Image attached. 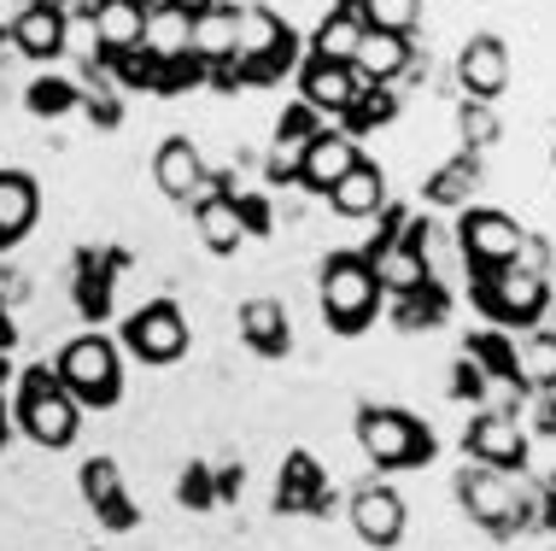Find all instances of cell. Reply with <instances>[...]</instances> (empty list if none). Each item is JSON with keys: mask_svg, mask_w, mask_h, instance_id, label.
<instances>
[{"mask_svg": "<svg viewBox=\"0 0 556 551\" xmlns=\"http://www.w3.org/2000/svg\"><path fill=\"white\" fill-rule=\"evenodd\" d=\"M457 499H463V511H469V523L486 528V534H498V540L533 528V493L516 481V469L469 464L457 475Z\"/></svg>", "mask_w": 556, "mask_h": 551, "instance_id": "cell-1", "label": "cell"}, {"mask_svg": "<svg viewBox=\"0 0 556 551\" xmlns=\"http://www.w3.org/2000/svg\"><path fill=\"white\" fill-rule=\"evenodd\" d=\"M12 416H18V428H24L36 446H48V452L71 446V440H77V428H83V405L71 399V387L59 381L48 364H29L24 376H18Z\"/></svg>", "mask_w": 556, "mask_h": 551, "instance_id": "cell-2", "label": "cell"}, {"mask_svg": "<svg viewBox=\"0 0 556 551\" xmlns=\"http://www.w3.org/2000/svg\"><path fill=\"white\" fill-rule=\"evenodd\" d=\"M317 305H323V323L334 335L369 329L375 305H381V281H375L364 252H328V259H323V281H317Z\"/></svg>", "mask_w": 556, "mask_h": 551, "instance_id": "cell-3", "label": "cell"}, {"mask_svg": "<svg viewBox=\"0 0 556 551\" xmlns=\"http://www.w3.org/2000/svg\"><path fill=\"white\" fill-rule=\"evenodd\" d=\"M357 446L375 469H416L433 458V435L399 405H364L357 411Z\"/></svg>", "mask_w": 556, "mask_h": 551, "instance_id": "cell-4", "label": "cell"}, {"mask_svg": "<svg viewBox=\"0 0 556 551\" xmlns=\"http://www.w3.org/2000/svg\"><path fill=\"white\" fill-rule=\"evenodd\" d=\"M475 305L486 311V323H504V329H521V323H539L551 305L545 271H528V264H498V271H480L475 276Z\"/></svg>", "mask_w": 556, "mask_h": 551, "instance_id": "cell-5", "label": "cell"}, {"mask_svg": "<svg viewBox=\"0 0 556 551\" xmlns=\"http://www.w3.org/2000/svg\"><path fill=\"white\" fill-rule=\"evenodd\" d=\"M53 376L71 387V399L77 405H112L117 393H124V359H117V347L106 335H77L59 347V364Z\"/></svg>", "mask_w": 556, "mask_h": 551, "instance_id": "cell-6", "label": "cell"}, {"mask_svg": "<svg viewBox=\"0 0 556 551\" xmlns=\"http://www.w3.org/2000/svg\"><path fill=\"white\" fill-rule=\"evenodd\" d=\"M188 340H193L188 311L176 305V300H147V305H135V311H129V323H124V347H129V359H135V364H153V370L182 364Z\"/></svg>", "mask_w": 556, "mask_h": 551, "instance_id": "cell-7", "label": "cell"}, {"mask_svg": "<svg viewBox=\"0 0 556 551\" xmlns=\"http://www.w3.org/2000/svg\"><path fill=\"white\" fill-rule=\"evenodd\" d=\"M521 223L498 212V205H480V212H463V223L451 229V241H457V259L469 264V271H498V264H509L521 252Z\"/></svg>", "mask_w": 556, "mask_h": 551, "instance_id": "cell-8", "label": "cell"}, {"mask_svg": "<svg viewBox=\"0 0 556 551\" xmlns=\"http://www.w3.org/2000/svg\"><path fill=\"white\" fill-rule=\"evenodd\" d=\"M463 446H469L475 464H492V469H521L528 464V428L509 405H486L469 416L463 428Z\"/></svg>", "mask_w": 556, "mask_h": 551, "instance_id": "cell-9", "label": "cell"}, {"mask_svg": "<svg viewBox=\"0 0 556 551\" xmlns=\"http://www.w3.org/2000/svg\"><path fill=\"white\" fill-rule=\"evenodd\" d=\"M153 183H159L164 200L193 205L200 193H212V188H217V176H212V165H205L200 141L170 136V141H159V153H153Z\"/></svg>", "mask_w": 556, "mask_h": 551, "instance_id": "cell-10", "label": "cell"}, {"mask_svg": "<svg viewBox=\"0 0 556 551\" xmlns=\"http://www.w3.org/2000/svg\"><path fill=\"white\" fill-rule=\"evenodd\" d=\"M364 88L369 83L352 65H340V59H305V71H299V100L317 117H352Z\"/></svg>", "mask_w": 556, "mask_h": 551, "instance_id": "cell-11", "label": "cell"}, {"mask_svg": "<svg viewBox=\"0 0 556 551\" xmlns=\"http://www.w3.org/2000/svg\"><path fill=\"white\" fill-rule=\"evenodd\" d=\"M369 271H375V281H381V293H393V300H404V293H416V288H428V259L416 252V241L404 229H393V235H381L369 252Z\"/></svg>", "mask_w": 556, "mask_h": 551, "instance_id": "cell-12", "label": "cell"}, {"mask_svg": "<svg viewBox=\"0 0 556 551\" xmlns=\"http://www.w3.org/2000/svg\"><path fill=\"white\" fill-rule=\"evenodd\" d=\"M193 235H200L205 252H240V241L252 235L247 212H240V193L223 188V183L212 193H200V200H193Z\"/></svg>", "mask_w": 556, "mask_h": 551, "instance_id": "cell-13", "label": "cell"}, {"mask_svg": "<svg viewBox=\"0 0 556 551\" xmlns=\"http://www.w3.org/2000/svg\"><path fill=\"white\" fill-rule=\"evenodd\" d=\"M457 88L469 100H498L509 88V48L498 36H469L457 53Z\"/></svg>", "mask_w": 556, "mask_h": 551, "instance_id": "cell-14", "label": "cell"}, {"mask_svg": "<svg viewBox=\"0 0 556 551\" xmlns=\"http://www.w3.org/2000/svg\"><path fill=\"white\" fill-rule=\"evenodd\" d=\"M345 516H352V528H357V540H364V546H399L404 540V499L387 481L357 487Z\"/></svg>", "mask_w": 556, "mask_h": 551, "instance_id": "cell-15", "label": "cell"}, {"mask_svg": "<svg viewBox=\"0 0 556 551\" xmlns=\"http://www.w3.org/2000/svg\"><path fill=\"white\" fill-rule=\"evenodd\" d=\"M357 159H364V153H357L352 129H317L311 147H305V165H299V183H305L311 193H328L345 171L357 165Z\"/></svg>", "mask_w": 556, "mask_h": 551, "instance_id": "cell-16", "label": "cell"}, {"mask_svg": "<svg viewBox=\"0 0 556 551\" xmlns=\"http://www.w3.org/2000/svg\"><path fill=\"white\" fill-rule=\"evenodd\" d=\"M77 487H83L88 511H94L106 528H135V504L124 493V469H117L112 458H88L83 475H77Z\"/></svg>", "mask_w": 556, "mask_h": 551, "instance_id": "cell-17", "label": "cell"}, {"mask_svg": "<svg viewBox=\"0 0 556 551\" xmlns=\"http://www.w3.org/2000/svg\"><path fill=\"white\" fill-rule=\"evenodd\" d=\"M323 200L334 205L340 217H375V212H387V205H393V188H387V171H381V165L357 159V165L345 171L340 183L323 193Z\"/></svg>", "mask_w": 556, "mask_h": 551, "instance_id": "cell-18", "label": "cell"}, {"mask_svg": "<svg viewBox=\"0 0 556 551\" xmlns=\"http://www.w3.org/2000/svg\"><path fill=\"white\" fill-rule=\"evenodd\" d=\"M410 65H416V41L387 36V29H364V41L352 53V71L364 83H399V77H410Z\"/></svg>", "mask_w": 556, "mask_h": 551, "instance_id": "cell-19", "label": "cell"}, {"mask_svg": "<svg viewBox=\"0 0 556 551\" xmlns=\"http://www.w3.org/2000/svg\"><path fill=\"white\" fill-rule=\"evenodd\" d=\"M317 112L311 107H293V112H281V124H276V141H269V159H264V171H269V183H299V165H305V147L311 136H317Z\"/></svg>", "mask_w": 556, "mask_h": 551, "instance_id": "cell-20", "label": "cell"}, {"mask_svg": "<svg viewBox=\"0 0 556 551\" xmlns=\"http://www.w3.org/2000/svg\"><path fill=\"white\" fill-rule=\"evenodd\" d=\"M235 323H240V340H247L258 359H281V352L293 347V317L281 300H247L235 311Z\"/></svg>", "mask_w": 556, "mask_h": 551, "instance_id": "cell-21", "label": "cell"}, {"mask_svg": "<svg viewBox=\"0 0 556 551\" xmlns=\"http://www.w3.org/2000/svg\"><path fill=\"white\" fill-rule=\"evenodd\" d=\"M509 387L521 393H551L556 387V335L528 329L521 340H509Z\"/></svg>", "mask_w": 556, "mask_h": 551, "instance_id": "cell-22", "label": "cell"}, {"mask_svg": "<svg viewBox=\"0 0 556 551\" xmlns=\"http://www.w3.org/2000/svg\"><path fill=\"white\" fill-rule=\"evenodd\" d=\"M188 36H193V12L170 7V0L147 7V24H141V53L153 59V65H182V59H188Z\"/></svg>", "mask_w": 556, "mask_h": 551, "instance_id": "cell-23", "label": "cell"}, {"mask_svg": "<svg viewBox=\"0 0 556 551\" xmlns=\"http://www.w3.org/2000/svg\"><path fill=\"white\" fill-rule=\"evenodd\" d=\"M88 18H94V36H100L106 65H112V59H124V53H141V24H147L141 0H100Z\"/></svg>", "mask_w": 556, "mask_h": 551, "instance_id": "cell-24", "label": "cell"}, {"mask_svg": "<svg viewBox=\"0 0 556 551\" xmlns=\"http://www.w3.org/2000/svg\"><path fill=\"white\" fill-rule=\"evenodd\" d=\"M41 217V193L36 176L24 171H0V247H18Z\"/></svg>", "mask_w": 556, "mask_h": 551, "instance_id": "cell-25", "label": "cell"}, {"mask_svg": "<svg viewBox=\"0 0 556 551\" xmlns=\"http://www.w3.org/2000/svg\"><path fill=\"white\" fill-rule=\"evenodd\" d=\"M276 511H328V481L311 452H293L276 481Z\"/></svg>", "mask_w": 556, "mask_h": 551, "instance_id": "cell-26", "label": "cell"}, {"mask_svg": "<svg viewBox=\"0 0 556 551\" xmlns=\"http://www.w3.org/2000/svg\"><path fill=\"white\" fill-rule=\"evenodd\" d=\"M12 48H18L24 59H59L65 53V7H36L29 0V12L18 18V29H12Z\"/></svg>", "mask_w": 556, "mask_h": 551, "instance_id": "cell-27", "label": "cell"}, {"mask_svg": "<svg viewBox=\"0 0 556 551\" xmlns=\"http://www.w3.org/2000/svg\"><path fill=\"white\" fill-rule=\"evenodd\" d=\"M235 36H240V18H235V12H223V7L193 12L188 59H193V65H229V59H235Z\"/></svg>", "mask_w": 556, "mask_h": 551, "instance_id": "cell-28", "label": "cell"}, {"mask_svg": "<svg viewBox=\"0 0 556 551\" xmlns=\"http://www.w3.org/2000/svg\"><path fill=\"white\" fill-rule=\"evenodd\" d=\"M475 188H480V159L457 153L428 176V205H451L457 212V205H475Z\"/></svg>", "mask_w": 556, "mask_h": 551, "instance_id": "cell-29", "label": "cell"}, {"mask_svg": "<svg viewBox=\"0 0 556 551\" xmlns=\"http://www.w3.org/2000/svg\"><path fill=\"white\" fill-rule=\"evenodd\" d=\"M357 41H364V18H357L352 7H334L317 24V36H311V59H340V65H352Z\"/></svg>", "mask_w": 556, "mask_h": 551, "instance_id": "cell-30", "label": "cell"}, {"mask_svg": "<svg viewBox=\"0 0 556 551\" xmlns=\"http://www.w3.org/2000/svg\"><path fill=\"white\" fill-rule=\"evenodd\" d=\"M364 18V29H387V36H416L422 24V0H345Z\"/></svg>", "mask_w": 556, "mask_h": 551, "instance_id": "cell-31", "label": "cell"}, {"mask_svg": "<svg viewBox=\"0 0 556 551\" xmlns=\"http://www.w3.org/2000/svg\"><path fill=\"white\" fill-rule=\"evenodd\" d=\"M393 317H399V329H440L445 323V281H428V288L404 293Z\"/></svg>", "mask_w": 556, "mask_h": 551, "instance_id": "cell-32", "label": "cell"}, {"mask_svg": "<svg viewBox=\"0 0 556 551\" xmlns=\"http://www.w3.org/2000/svg\"><path fill=\"white\" fill-rule=\"evenodd\" d=\"M399 117V95H393V83H369L364 95H357V107H352V136H364V129H381V124H393Z\"/></svg>", "mask_w": 556, "mask_h": 551, "instance_id": "cell-33", "label": "cell"}, {"mask_svg": "<svg viewBox=\"0 0 556 551\" xmlns=\"http://www.w3.org/2000/svg\"><path fill=\"white\" fill-rule=\"evenodd\" d=\"M457 136L469 141V153H480V147H492L504 136V124H498V112H492V100H469L457 117Z\"/></svg>", "mask_w": 556, "mask_h": 551, "instance_id": "cell-34", "label": "cell"}, {"mask_svg": "<svg viewBox=\"0 0 556 551\" xmlns=\"http://www.w3.org/2000/svg\"><path fill=\"white\" fill-rule=\"evenodd\" d=\"M65 53H71V59H83L88 71L106 65V53H100V36H94V18H88V12H77V18L65 12Z\"/></svg>", "mask_w": 556, "mask_h": 551, "instance_id": "cell-35", "label": "cell"}, {"mask_svg": "<svg viewBox=\"0 0 556 551\" xmlns=\"http://www.w3.org/2000/svg\"><path fill=\"white\" fill-rule=\"evenodd\" d=\"M24 100H29V112L48 117V112H71V107H77V88H71L65 77H36Z\"/></svg>", "mask_w": 556, "mask_h": 551, "instance_id": "cell-36", "label": "cell"}, {"mask_svg": "<svg viewBox=\"0 0 556 551\" xmlns=\"http://www.w3.org/2000/svg\"><path fill=\"white\" fill-rule=\"evenodd\" d=\"M176 493H182L188 511H212L217 504V487H212V475H205V464H188L182 481H176Z\"/></svg>", "mask_w": 556, "mask_h": 551, "instance_id": "cell-37", "label": "cell"}, {"mask_svg": "<svg viewBox=\"0 0 556 551\" xmlns=\"http://www.w3.org/2000/svg\"><path fill=\"white\" fill-rule=\"evenodd\" d=\"M480 387H486L480 364H475V359H463V364H457V376H451V393H457V399H480Z\"/></svg>", "mask_w": 556, "mask_h": 551, "instance_id": "cell-38", "label": "cell"}, {"mask_svg": "<svg viewBox=\"0 0 556 551\" xmlns=\"http://www.w3.org/2000/svg\"><path fill=\"white\" fill-rule=\"evenodd\" d=\"M533 528H551V534H556V475L533 493Z\"/></svg>", "mask_w": 556, "mask_h": 551, "instance_id": "cell-39", "label": "cell"}, {"mask_svg": "<svg viewBox=\"0 0 556 551\" xmlns=\"http://www.w3.org/2000/svg\"><path fill=\"white\" fill-rule=\"evenodd\" d=\"M533 428L539 435H556V387L551 393H533Z\"/></svg>", "mask_w": 556, "mask_h": 551, "instance_id": "cell-40", "label": "cell"}, {"mask_svg": "<svg viewBox=\"0 0 556 551\" xmlns=\"http://www.w3.org/2000/svg\"><path fill=\"white\" fill-rule=\"evenodd\" d=\"M24 12H29V0H0V41H12V29H18Z\"/></svg>", "mask_w": 556, "mask_h": 551, "instance_id": "cell-41", "label": "cell"}, {"mask_svg": "<svg viewBox=\"0 0 556 551\" xmlns=\"http://www.w3.org/2000/svg\"><path fill=\"white\" fill-rule=\"evenodd\" d=\"M212 7H223V12H235V18H240V12H258L264 0H212Z\"/></svg>", "mask_w": 556, "mask_h": 551, "instance_id": "cell-42", "label": "cell"}, {"mask_svg": "<svg viewBox=\"0 0 556 551\" xmlns=\"http://www.w3.org/2000/svg\"><path fill=\"white\" fill-rule=\"evenodd\" d=\"M0 347H12V323H7V300H0Z\"/></svg>", "mask_w": 556, "mask_h": 551, "instance_id": "cell-43", "label": "cell"}, {"mask_svg": "<svg viewBox=\"0 0 556 551\" xmlns=\"http://www.w3.org/2000/svg\"><path fill=\"white\" fill-rule=\"evenodd\" d=\"M170 7H182V12H205L212 0H170Z\"/></svg>", "mask_w": 556, "mask_h": 551, "instance_id": "cell-44", "label": "cell"}, {"mask_svg": "<svg viewBox=\"0 0 556 551\" xmlns=\"http://www.w3.org/2000/svg\"><path fill=\"white\" fill-rule=\"evenodd\" d=\"M545 288H551V300H556V252H551V271H545Z\"/></svg>", "mask_w": 556, "mask_h": 551, "instance_id": "cell-45", "label": "cell"}, {"mask_svg": "<svg viewBox=\"0 0 556 551\" xmlns=\"http://www.w3.org/2000/svg\"><path fill=\"white\" fill-rule=\"evenodd\" d=\"M36 7H65V0H36Z\"/></svg>", "mask_w": 556, "mask_h": 551, "instance_id": "cell-46", "label": "cell"}]
</instances>
